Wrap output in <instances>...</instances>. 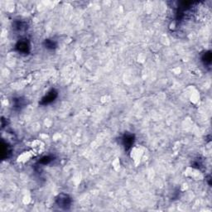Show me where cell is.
Returning a JSON list of instances; mask_svg holds the SVG:
<instances>
[{
  "mask_svg": "<svg viewBox=\"0 0 212 212\" xmlns=\"http://www.w3.org/2000/svg\"><path fill=\"white\" fill-rule=\"evenodd\" d=\"M134 135L132 133H125L122 138V143L124 145L125 150H129L132 148L133 142H134Z\"/></svg>",
  "mask_w": 212,
  "mask_h": 212,
  "instance_id": "277c9868",
  "label": "cell"
},
{
  "mask_svg": "<svg viewBox=\"0 0 212 212\" xmlns=\"http://www.w3.org/2000/svg\"><path fill=\"white\" fill-rule=\"evenodd\" d=\"M13 28L17 31H22L23 28H26V23L21 21H16L13 23Z\"/></svg>",
  "mask_w": 212,
  "mask_h": 212,
  "instance_id": "ba28073f",
  "label": "cell"
},
{
  "mask_svg": "<svg viewBox=\"0 0 212 212\" xmlns=\"http://www.w3.org/2000/svg\"><path fill=\"white\" fill-rule=\"evenodd\" d=\"M15 48L19 53L28 54L30 51V44H29L28 41H27L26 39H22V40L18 41V43L15 46Z\"/></svg>",
  "mask_w": 212,
  "mask_h": 212,
  "instance_id": "3957f363",
  "label": "cell"
},
{
  "mask_svg": "<svg viewBox=\"0 0 212 212\" xmlns=\"http://www.w3.org/2000/svg\"><path fill=\"white\" fill-rule=\"evenodd\" d=\"M2 158H8V154L11 152L10 150L9 146L4 145V142H3V144H2Z\"/></svg>",
  "mask_w": 212,
  "mask_h": 212,
  "instance_id": "52a82bcc",
  "label": "cell"
},
{
  "mask_svg": "<svg viewBox=\"0 0 212 212\" xmlns=\"http://www.w3.org/2000/svg\"><path fill=\"white\" fill-rule=\"evenodd\" d=\"M71 202H72V201H71L70 196L65 193H60V195H58L57 199H56V203H57V206L63 210L70 209Z\"/></svg>",
  "mask_w": 212,
  "mask_h": 212,
  "instance_id": "6da1fadb",
  "label": "cell"
},
{
  "mask_svg": "<svg viewBox=\"0 0 212 212\" xmlns=\"http://www.w3.org/2000/svg\"><path fill=\"white\" fill-rule=\"evenodd\" d=\"M58 96V92L56 90H51V91H49L45 95L43 98L41 99V102H40V105H47L51 104L52 102L57 98Z\"/></svg>",
  "mask_w": 212,
  "mask_h": 212,
  "instance_id": "7a4b0ae2",
  "label": "cell"
},
{
  "mask_svg": "<svg viewBox=\"0 0 212 212\" xmlns=\"http://www.w3.org/2000/svg\"><path fill=\"white\" fill-rule=\"evenodd\" d=\"M13 107L17 109H21L22 107H24L26 105V100L25 99L22 98V97H18V98L13 99Z\"/></svg>",
  "mask_w": 212,
  "mask_h": 212,
  "instance_id": "5b68a950",
  "label": "cell"
},
{
  "mask_svg": "<svg viewBox=\"0 0 212 212\" xmlns=\"http://www.w3.org/2000/svg\"><path fill=\"white\" fill-rule=\"evenodd\" d=\"M211 59H212V57H211V52H210V51H208V52H206V53H205L204 55H203L202 60H203V62H204L205 64H210V62H211Z\"/></svg>",
  "mask_w": 212,
  "mask_h": 212,
  "instance_id": "9c48e42d",
  "label": "cell"
},
{
  "mask_svg": "<svg viewBox=\"0 0 212 212\" xmlns=\"http://www.w3.org/2000/svg\"><path fill=\"white\" fill-rule=\"evenodd\" d=\"M51 161H52V158H51V157H50V156H45V157H43V158L39 161V163H41V164L42 165H47L49 164Z\"/></svg>",
  "mask_w": 212,
  "mask_h": 212,
  "instance_id": "30bf717a",
  "label": "cell"
},
{
  "mask_svg": "<svg viewBox=\"0 0 212 212\" xmlns=\"http://www.w3.org/2000/svg\"><path fill=\"white\" fill-rule=\"evenodd\" d=\"M44 45L46 48L47 49H50V50H53L55 48L57 47V42L54 41L53 40H51V39H47L45 40Z\"/></svg>",
  "mask_w": 212,
  "mask_h": 212,
  "instance_id": "8992f818",
  "label": "cell"
}]
</instances>
